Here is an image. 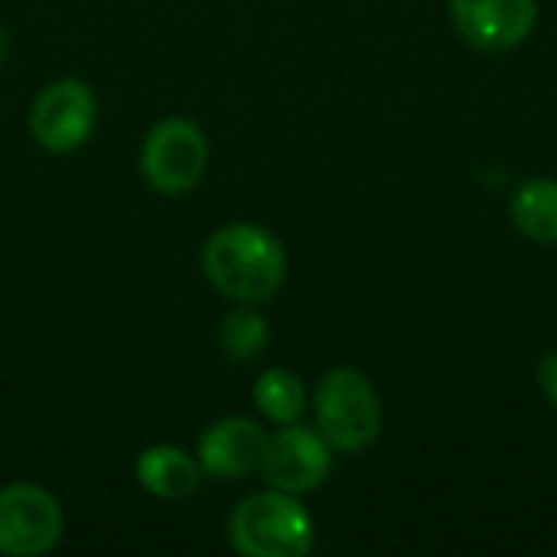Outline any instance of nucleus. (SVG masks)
I'll use <instances>...</instances> for the list:
<instances>
[{
    "label": "nucleus",
    "instance_id": "f257e3e1",
    "mask_svg": "<svg viewBox=\"0 0 557 557\" xmlns=\"http://www.w3.org/2000/svg\"><path fill=\"white\" fill-rule=\"evenodd\" d=\"M202 274L235 304H268L287 277V255L268 228L235 222L206 242Z\"/></svg>",
    "mask_w": 557,
    "mask_h": 557
},
{
    "label": "nucleus",
    "instance_id": "f03ea898",
    "mask_svg": "<svg viewBox=\"0 0 557 557\" xmlns=\"http://www.w3.org/2000/svg\"><path fill=\"white\" fill-rule=\"evenodd\" d=\"M313 519L297 496L268 490L242 499L228 516V542L245 557H304L313 548Z\"/></svg>",
    "mask_w": 557,
    "mask_h": 557
},
{
    "label": "nucleus",
    "instance_id": "7ed1b4c3",
    "mask_svg": "<svg viewBox=\"0 0 557 557\" xmlns=\"http://www.w3.org/2000/svg\"><path fill=\"white\" fill-rule=\"evenodd\" d=\"M317 431L339 454H362L382 434V405L359 369H330L313 395Z\"/></svg>",
    "mask_w": 557,
    "mask_h": 557
},
{
    "label": "nucleus",
    "instance_id": "20e7f679",
    "mask_svg": "<svg viewBox=\"0 0 557 557\" xmlns=\"http://www.w3.org/2000/svg\"><path fill=\"white\" fill-rule=\"evenodd\" d=\"M209 166V140L189 117L157 121L140 147V173L163 196H183L199 186Z\"/></svg>",
    "mask_w": 557,
    "mask_h": 557
},
{
    "label": "nucleus",
    "instance_id": "39448f33",
    "mask_svg": "<svg viewBox=\"0 0 557 557\" xmlns=\"http://www.w3.org/2000/svg\"><path fill=\"white\" fill-rule=\"evenodd\" d=\"M65 532L59 499L36 483L0 490V555L39 557L52 552Z\"/></svg>",
    "mask_w": 557,
    "mask_h": 557
},
{
    "label": "nucleus",
    "instance_id": "423d86ee",
    "mask_svg": "<svg viewBox=\"0 0 557 557\" xmlns=\"http://www.w3.org/2000/svg\"><path fill=\"white\" fill-rule=\"evenodd\" d=\"M98 121V101L95 91L78 78H59L49 82L29 114V131L36 144L49 153H72L85 147Z\"/></svg>",
    "mask_w": 557,
    "mask_h": 557
},
{
    "label": "nucleus",
    "instance_id": "0eeeda50",
    "mask_svg": "<svg viewBox=\"0 0 557 557\" xmlns=\"http://www.w3.org/2000/svg\"><path fill=\"white\" fill-rule=\"evenodd\" d=\"M330 473V444L320 431L304 424H281L268 441V454L261 463V476L271 490L304 496L313 493Z\"/></svg>",
    "mask_w": 557,
    "mask_h": 557
},
{
    "label": "nucleus",
    "instance_id": "6e6552de",
    "mask_svg": "<svg viewBox=\"0 0 557 557\" xmlns=\"http://www.w3.org/2000/svg\"><path fill=\"white\" fill-rule=\"evenodd\" d=\"M450 20L470 46L483 52H506L529 39L539 20V3L535 0H450Z\"/></svg>",
    "mask_w": 557,
    "mask_h": 557
},
{
    "label": "nucleus",
    "instance_id": "1a4fd4ad",
    "mask_svg": "<svg viewBox=\"0 0 557 557\" xmlns=\"http://www.w3.org/2000/svg\"><path fill=\"white\" fill-rule=\"evenodd\" d=\"M271 434L251 418H222L202 431L196 460L212 480H242L261 473Z\"/></svg>",
    "mask_w": 557,
    "mask_h": 557
},
{
    "label": "nucleus",
    "instance_id": "9d476101",
    "mask_svg": "<svg viewBox=\"0 0 557 557\" xmlns=\"http://www.w3.org/2000/svg\"><path fill=\"white\" fill-rule=\"evenodd\" d=\"M137 483L157 499H186L199 490L202 467L173 444H153L137 457Z\"/></svg>",
    "mask_w": 557,
    "mask_h": 557
},
{
    "label": "nucleus",
    "instance_id": "9b49d317",
    "mask_svg": "<svg viewBox=\"0 0 557 557\" xmlns=\"http://www.w3.org/2000/svg\"><path fill=\"white\" fill-rule=\"evenodd\" d=\"M516 228L535 245H557V180L532 176L519 183L509 202Z\"/></svg>",
    "mask_w": 557,
    "mask_h": 557
},
{
    "label": "nucleus",
    "instance_id": "f8f14e48",
    "mask_svg": "<svg viewBox=\"0 0 557 557\" xmlns=\"http://www.w3.org/2000/svg\"><path fill=\"white\" fill-rule=\"evenodd\" d=\"M255 405L268 421L294 424L307 408V388L290 369H268L255 382Z\"/></svg>",
    "mask_w": 557,
    "mask_h": 557
},
{
    "label": "nucleus",
    "instance_id": "ddd939ff",
    "mask_svg": "<svg viewBox=\"0 0 557 557\" xmlns=\"http://www.w3.org/2000/svg\"><path fill=\"white\" fill-rule=\"evenodd\" d=\"M268 320L255 310H235L222 320V330H219V343L225 349V356L232 362H255L261 359V352L268 349Z\"/></svg>",
    "mask_w": 557,
    "mask_h": 557
},
{
    "label": "nucleus",
    "instance_id": "4468645a",
    "mask_svg": "<svg viewBox=\"0 0 557 557\" xmlns=\"http://www.w3.org/2000/svg\"><path fill=\"white\" fill-rule=\"evenodd\" d=\"M539 385H542L545 398L557 408V349L542 359V366H539Z\"/></svg>",
    "mask_w": 557,
    "mask_h": 557
},
{
    "label": "nucleus",
    "instance_id": "2eb2a0df",
    "mask_svg": "<svg viewBox=\"0 0 557 557\" xmlns=\"http://www.w3.org/2000/svg\"><path fill=\"white\" fill-rule=\"evenodd\" d=\"M3 59H7V33L0 29V65H3Z\"/></svg>",
    "mask_w": 557,
    "mask_h": 557
}]
</instances>
